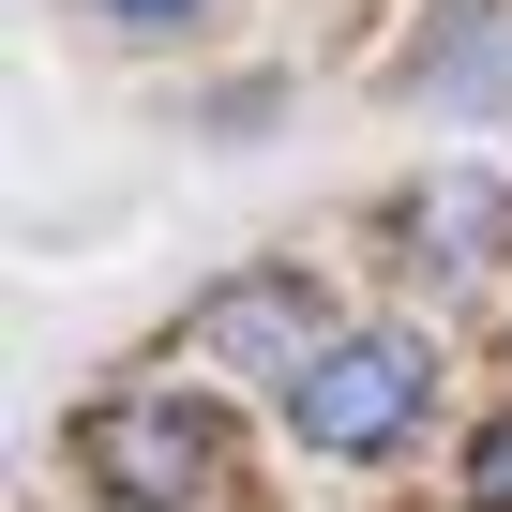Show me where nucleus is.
Segmentation results:
<instances>
[{
  "label": "nucleus",
  "mask_w": 512,
  "mask_h": 512,
  "mask_svg": "<svg viewBox=\"0 0 512 512\" xmlns=\"http://www.w3.org/2000/svg\"><path fill=\"white\" fill-rule=\"evenodd\" d=\"M76 467H91V497H106V512H211V497H226V467H241V437H226V407H211V392L136 377V392L76 407Z\"/></svg>",
  "instance_id": "nucleus-1"
},
{
  "label": "nucleus",
  "mask_w": 512,
  "mask_h": 512,
  "mask_svg": "<svg viewBox=\"0 0 512 512\" xmlns=\"http://www.w3.org/2000/svg\"><path fill=\"white\" fill-rule=\"evenodd\" d=\"M422 407H437V347H422V332H332V347L287 377V437H302V452H332V467L392 452Z\"/></svg>",
  "instance_id": "nucleus-2"
},
{
  "label": "nucleus",
  "mask_w": 512,
  "mask_h": 512,
  "mask_svg": "<svg viewBox=\"0 0 512 512\" xmlns=\"http://www.w3.org/2000/svg\"><path fill=\"white\" fill-rule=\"evenodd\" d=\"M181 347L226 362V377H302V362L332 347V302H317L302 272H226V287L181 302Z\"/></svg>",
  "instance_id": "nucleus-3"
},
{
  "label": "nucleus",
  "mask_w": 512,
  "mask_h": 512,
  "mask_svg": "<svg viewBox=\"0 0 512 512\" xmlns=\"http://www.w3.org/2000/svg\"><path fill=\"white\" fill-rule=\"evenodd\" d=\"M407 91L422 106H512V0H452V31H422Z\"/></svg>",
  "instance_id": "nucleus-4"
},
{
  "label": "nucleus",
  "mask_w": 512,
  "mask_h": 512,
  "mask_svg": "<svg viewBox=\"0 0 512 512\" xmlns=\"http://www.w3.org/2000/svg\"><path fill=\"white\" fill-rule=\"evenodd\" d=\"M497 226H512V181H497V166H452V181H437V196L407 211V256H437V272H467V256H482Z\"/></svg>",
  "instance_id": "nucleus-5"
},
{
  "label": "nucleus",
  "mask_w": 512,
  "mask_h": 512,
  "mask_svg": "<svg viewBox=\"0 0 512 512\" xmlns=\"http://www.w3.org/2000/svg\"><path fill=\"white\" fill-rule=\"evenodd\" d=\"M467 512H512V422L467 437Z\"/></svg>",
  "instance_id": "nucleus-6"
},
{
  "label": "nucleus",
  "mask_w": 512,
  "mask_h": 512,
  "mask_svg": "<svg viewBox=\"0 0 512 512\" xmlns=\"http://www.w3.org/2000/svg\"><path fill=\"white\" fill-rule=\"evenodd\" d=\"M121 31H181V16H211V0H106Z\"/></svg>",
  "instance_id": "nucleus-7"
}]
</instances>
